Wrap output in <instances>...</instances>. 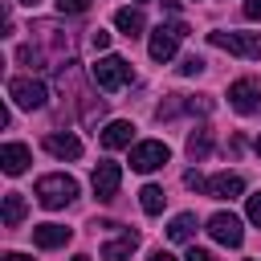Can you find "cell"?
Returning <instances> with one entry per match:
<instances>
[{"label": "cell", "instance_id": "18", "mask_svg": "<svg viewBox=\"0 0 261 261\" xmlns=\"http://www.w3.org/2000/svg\"><path fill=\"white\" fill-rule=\"evenodd\" d=\"M208 151H212V130H208V126H200L196 135H188V155H192V163L208 159Z\"/></svg>", "mask_w": 261, "mask_h": 261}, {"label": "cell", "instance_id": "33", "mask_svg": "<svg viewBox=\"0 0 261 261\" xmlns=\"http://www.w3.org/2000/svg\"><path fill=\"white\" fill-rule=\"evenodd\" d=\"M20 4H37V0H20Z\"/></svg>", "mask_w": 261, "mask_h": 261}, {"label": "cell", "instance_id": "9", "mask_svg": "<svg viewBox=\"0 0 261 261\" xmlns=\"http://www.w3.org/2000/svg\"><path fill=\"white\" fill-rule=\"evenodd\" d=\"M90 184H94V196H98V200H114V196H118V184H122V167L106 159V163L94 167Z\"/></svg>", "mask_w": 261, "mask_h": 261}, {"label": "cell", "instance_id": "14", "mask_svg": "<svg viewBox=\"0 0 261 261\" xmlns=\"http://www.w3.org/2000/svg\"><path fill=\"white\" fill-rule=\"evenodd\" d=\"M69 237H73V228H65V224H37L33 228V245H41V249H61Z\"/></svg>", "mask_w": 261, "mask_h": 261}, {"label": "cell", "instance_id": "25", "mask_svg": "<svg viewBox=\"0 0 261 261\" xmlns=\"http://www.w3.org/2000/svg\"><path fill=\"white\" fill-rule=\"evenodd\" d=\"M90 45H94V49H106V45H110V33H106V29H94V33H90Z\"/></svg>", "mask_w": 261, "mask_h": 261}, {"label": "cell", "instance_id": "24", "mask_svg": "<svg viewBox=\"0 0 261 261\" xmlns=\"http://www.w3.org/2000/svg\"><path fill=\"white\" fill-rule=\"evenodd\" d=\"M245 212H249V220H253V224H261V192H253V196H249Z\"/></svg>", "mask_w": 261, "mask_h": 261}, {"label": "cell", "instance_id": "29", "mask_svg": "<svg viewBox=\"0 0 261 261\" xmlns=\"http://www.w3.org/2000/svg\"><path fill=\"white\" fill-rule=\"evenodd\" d=\"M151 261H175V257H171V253H163V249H155V253H151Z\"/></svg>", "mask_w": 261, "mask_h": 261}, {"label": "cell", "instance_id": "20", "mask_svg": "<svg viewBox=\"0 0 261 261\" xmlns=\"http://www.w3.org/2000/svg\"><path fill=\"white\" fill-rule=\"evenodd\" d=\"M167 237H171V241H179V245H184V241H192V237H196V216H192V212H179V216L167 224Z\"/></svg>", "mask_w": 261, "mask_h": 261}, {"label": "cell", "instance_id": "5", "mask_svg": "<svg viewBox=\"0 0 261 261\" xmlns=\"http://www.w3.org/2000/svg\"><path fill=\"white\" fill-rule=\"evenodd\" d=\"M8 98H12L16 106H24V110H37V106H45L49 90H45V82H37V77H12V82H8Z\"/></svg>", "mask_w": 261, "mask_h": 261}, {"label": "cell", "instance_id": "17", "mask_svg": "<svg viewBox=\"0 0 261 261\" xmlns=\"http://www.w3.org/2000/svg\"><path fill=\"white\" fill-rule=\"evenodd\" d=\"M114 24L122 29V37H139L143 33V12L139 8H118L114 12Z\"/></svg>", "mask_w": 261, "mask_h": 261}, {"label": "cell", "instance_id": "10", "mask_svg": "<svg viewBox=\"0 0 261 261\" xmlns=\"http://www.w3.org/2000/svg\"><path fill=\"white\" fill-rule=\"evenodd\" d=\"M192 110H196V114H208V110H212V98H192V94H171V98H167V102H163V106H159L155 114H159V118H175V114H192Z\"/></svg>", "mask_w": 261, "mask_h": 261}, {"label": "cell", "instance_id": "7", "mask_svg": "<svg viewBox=\"0 0 261 261\" xmlns=\"http://www.w3.org/2000/svg\"><path fill=\"white\" fill-rule=\"evenodd\" d=\"M167 159H171V151H167V143H159V139H147V143L130 147V167H135V171H155V167H163Z\"/></svg>", "mask_w": 261, "mask_h": 261}, {"label": "cell", "instance_id": "13", "mask_svg": "<svg viewBox=\"0 0 261 261\" xmlns=\"http://www.w3.org/2000/svg\"><path fill=\"white\" fill-rule=\"evenodd\" d=\"M139 249V232H130V228H122L114 241H106L102 245V261H126L130 253Z\"/></svg>", "mask_w": 261, "mask_h": 261}, {"label": "cell", "instance_id": "27", "mask_svg": "<svg viewBox=\"0 0 261 261\" xmlns=\"http://www.w3.org/2000/svg\"><path fill=\"white\" fill-rule=\"evenodd\" d=\"M184 261H216V257H212V253H208V249H196V245H192V249H188V257H184Z\"/></svg>", "mask_w": 261, "mask_h": 261}, {"label": "cell", "instance_id": "19", "mask_svg": "<svg viewBox=\"0 0 261 261\" xmlns=\"http://www.w3.org/2000/svg\"><path fill=\"white\" fill-rule=\"evenodd\" d=\"M139 204H143V212H147V216H159V212H163V204H167V196H163V188H159V184H147V188L139 192Z\"/></svg>", "mask_w": 261, "mask_h": 261}, {"label": "cell", "instance_id": "21", "mask_svg": "<svg viewBox=\"0 0 261 261\" xmlns=\"http://www.w3.org/2000/svg\"><path fill=\"white\" fill-rule=\"evenodd\" d=\"M24 220V196L20 192H8L4 196V228H16Z\"/></svg>", "mask_w": 261, "mask_h": 261}, {"label": "cell", "instance_id": "32", "mask_svg": "<svg viewBox=\"0 0 261 261\" xmlns=\"http://www.w3.org/2000/svg\"><path fill=\"white\" fill-rule=\"evenodd\" d=\"M257 155H261V135H257Z\"/></svg>", "mask_w": 261, "mask_h": 261}, {"label": "cell", "instance_id": "1", "mask_svg": "<svg viewBox=\"0 0 261 261\" xmlns=\"http://www.w3.org/2000/svg\"><path fill=\"white\" fill-rule=\"evenodd\" d=\"M33 196H37L45 208H65V204L77 196V179H69V175H41L37 188H33Z\"/></svg>", "mask_w": 261, "mask_h": 261}, {"label": "cell", "instance_id": "15", "mask_svg": "<svg viewBox=\"0 0 261 261\" xmlns=\"http://www.w3.org/2000/svg\"><path fill=\"white\" fill-rule=\"evenodd\" d=\"M45 151L57 155V159H77V155H82V143H77L73 135H57V130H53V135H45Z\"/></svg>", "mask_w": 261, "mask_h": 261}, {"label": "cell", "instance_id": "31", "mask_svg": "<svg viewBox=\"0 0 261 261\" xmlns=\"http://www.w3.org/2000/svg\"><path fill=\"white\" fill-rule=\"evenodd\" d=\"M69 261H90V257H86V253H77V257H69Z\"/></svg>", "mask_w": 261, "mask_h": 261}, {"label": "cell", "instance_id": "8", "mask_svg": "<svg viewBox=\"0 0 261 261\" xmlns=\"http://www.w3.org/2000/svg\"><path fill=\"white\" fill-rule=\"evenodd\" d=\"M208 232H212V241H220V245H228V249H237V245L245 241L241 220H237L232 212H212V216H208Z\"/></svg>", "mask_w": 261, "mask_h": 261}, {"label": "cell", "instance_id": "4", "mask_svg": "<svg viewBox=\"0 0 261 261\" xmlns=\"http://www.w3.org/2000/svg\"><path fill=\"white\" fill-rule=\"evenodd\" d=\"M184 37H188V24H184V20H171V24H159V29L151 33V45H147V49H151L155 61H171V57H175V45H179Z\"/></svg>", "mask_w": 261, "mask_h": 261}, {"label": "cell", "instance_id": "23", "mask_svg": "<svg viewBox=\"0 0 261 261\" xmlns=\"http://www.w3.org/2000/svg\"><path fill=\"white\" fill-rule=\"evenodd\" d=\"M179 73H184V77H196V73H204V61H200V57H184Z\"/></svg>", "mask_w": 261, "mask_h": 261}, {"label": "cell", "instance_id": "12", "mask_svg": "<svg viewBox=\"0 0 261 261\" xmlns=\"http://www.w3.org/2000/svg\"><path fill=\"white\" fill-rule=\"evenodd\" d=\"M29 163H33V151H29L24 143H4V147H0V167H4L8 175H20Z\"/></svg>", "mask_w": 261, "mask_h": 261}, {"label": "cell", "instance_id": "26", "mask_svg": "<svg viewBox=\"0 0 261 261\" xmlns=\"http://www.w3.org/2000/svg\"><path fill=\"white\" fill-rule=\"evenodd\" d=\"M184 184H188V188H192V192H200V188H204V184H208V179H204V175H200V171H188V175H184Z\"/></svg>", "mask_w": 261, "mask_h": 261}, {"label": "cell", "instance_id": "6", "mask_svg": "<svg viewBox=\"0 0 261 261\" xmlns=\"http://www.w3.org/2000/svg\"><path fill=\"white\" fill-rule=\"evenodd\" d=\"M228 102H232L237 114L261 110V77H241V82H232V86H228Z\"/></svg>", "mask_w": 261, "mask_h": 261}, {"label": "cell", "instance_id": "3", "mask_svg": "<svg viewBox=\"0 0 261 261\" xmlns=\"http://www.w3.org/2000/svg\"><path fill=\"white\" fill-rule=\"evenodd\" d=\"M90 77H94V86L98 90H122L135 73H130V65L122 61V57H102V61H94V69H90Z\"/></svg>", "mask_w": 261, "mask_h": 261}, {"label": "cell", "instance_id": "22", "mask_svg": "<svg viewBox=\"0 0 261 261\" xmlns=\"http://www.w3.org/2000/svg\"><path fill=\"white\" fill-rule=\"evenodd\" d=\"M90 8V0H57V12H69V16H82Z\"/></svg>", "mask_w": 261, "mask_h": 261}, {"label": "cell", "instance_id": "11", "mask_svg": "<svg viewBox=\"0 0 261 261\" xmlns=\"http://www.w3.org/2000/svg\"><path fill=\"white\" fill-rule=\"evenodd\" d=\"M204 192H208L212 200H237V196L245 192V179H241L237 171H220V175H212V179L204 184Z\"/></svg>", "mask_w": 261, "mask_h": 261}, {"label": "cell", "instance_id": "2", "mask_svg": "<svg viewBox=\"0 0 261 261\" xmlns=\"http://www.w3.org/2000/svg\"><path fill=\"white\" fill-rule=\"evenodd\" d=\"M208 45L228 49V53H237V57L261 61V33H224V29H216V33H208Z\"/></svg>", "mask_w": 261, "mask_h": 261}, {"label": "cell", "instance_id": "28", "mask_svg": "<svg viewBox=\"0 0 261 261\" xmlns=\"http://www.w3.org/2000/svg\"><path fill=\"white\" fill-rule=\"evenodd\" d=\"M245 16L249 20H261V0H245Z\"/></svg>", "mask_w": 261, "mask_h": 261}, {"label": "cell", "instance_id": "16", "mask_svg": "<svg viewBox=\"0 0 261 261\" xmlns=\"http://www.w3.org/2000/svg\"><path fill=\"white\" fill-rule=\"evenodd\" d=\"M130 139H135V126H130V122H122V118H118V122H110V126L102 130V147H106V151L130 147Z\"/></svg>", "mask_w": 261, "mask_h": 261}, {"label": "cell", "instance_id": "30", "mask_svg": "<svg viewBox=\"0 0 261 261\" xmlns=\"http://www.w3.org/2000/svg\"><path fill=\"white\" fill-rule=\"evenodd\" d=\"M4 261H29L24 253H4Z\"/></svg>", "mask_w": 261, "mask_h": 261}]
</instances>
